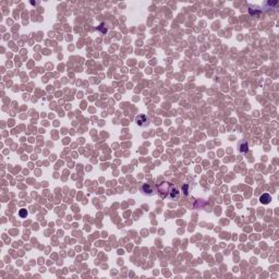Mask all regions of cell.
<instances>
[{"mask_svg":"<svg viewBox=\"0 0 279 279\" xmlns=\"http://www.w3.org/2000/svg\"><path fill=\"white\" fill-rule=\"evenodd\" d=\"M179 196V190L177 189L174 185H170V188H169V193H168V197L169 199H177Z\"/></svg>","mask_w":279,"mask_h":279,"instance_id":"cell-2","label":"cell"},{"mask_svg":"<svg viewBox=\"0 0 279 279\" xmlns=\"http://www.w3.org/2000/svg\"><path fill=\"white\" fill-rule=\"evenodd\" d=\"M239 148H240V152H241V153H246L248 150H249V145H248L246 142L242 141V142L239 144Z\"/></svg>","mask_w":279,"mask_h":279,"instance_id":"cell-5","label":"cell"},{"mask_svg":"<svg viewBox=\"0 0 279 279\" xmlns=\"http://www.w3.org/2000/svg\"><path fill=\"white\" fill-rule=\"evenodd\" d=\"M142 191H143V193H144L145 195H153L154 194V190L152 189L150 184H148V183H145V184L142 186Z\"/></svg>","mask_w":279,"mask_h":279,"instance_id":"cell-3","label":"cell"},{"mask_svg":"<svg viewBox=\"0 0 279 279\" xmlns=\"http://www.w3.org/2000/svg\"><path fill=\"white\" fill-rule=\"evenodd\" d=\"M136 123L141 127H146L150 125V118L144 115H140L136 117Z\"/></svg>","mask_w":279,"mask_h":279,"instance_id":"cell-1","label":"cell"},{"mask_svg":"<svg viewBox=\"0 0 279 279\" xmlns=\"http://www.w3.org/2000/svg\"><path fill=\"white\" fill-rule=\"evenodd\" d=\"M270 201H272V197H270V195L267 194V193L261 195V197H259V202H261L262 204H269Z\"/></svg>","mask_w":279,"mask_h":279,"instance_id":"cell-4","label":"cell"},{"mask_svg":"<svg viewBox=\"0 0 279 279\" xmlns=\"http://www.w3.org/2000/svg\"><path fill=\"white\" fill-rule=\"evenodd\" d=\"M27 215V212H26V209H22L20 212V216L21 217H24V216H26Z\"/></svg>","mask_w":279,"mask_h":279,"instance_id":"cell-6","label":"cell"}]
</instances>
